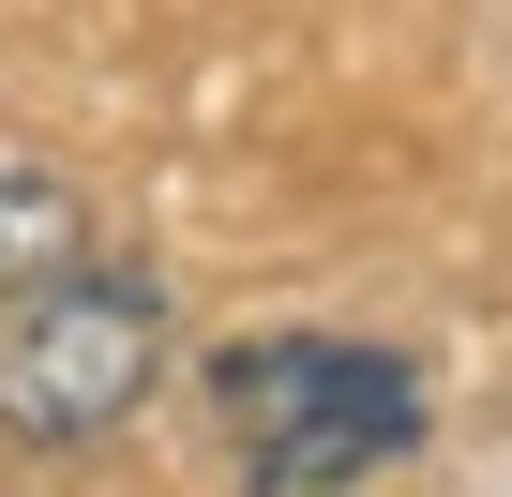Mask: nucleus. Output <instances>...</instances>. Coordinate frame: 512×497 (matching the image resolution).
Instances as JSON below:
<instances>
[{
  "instance_id": "obj_1",
  "label": "nucleus",
  "mask_w": 512,
  "mask_h": 497,
  "mask_svg": "<svg viewBox=\"0 0 512 497\" xmlns=\"http://www.w3.org/2000/svg\"><path fill=\"white\" fill-rule=\"evenodd\" d=\"M211 407H226L241 497H362L437 422L422 362L377 347V332H256V347L211 362Z\"/></svg>"
},
{
  "instance_id": "obj_2",
  "label": "nucleus",
  "mask_w": 512,
  "mask_h": 497,
  "mask_svg": "<svg viewBox=\"0 0 512 497\" xmlns=\"http://www.w3.org/2000/svg\"><path fill=\"white\" fill-rule=\"evenodd\" d=\"M166 377V287L151 272H46L31 302H0V437L16 452H91L151 407Z\"/></svg>"
},
{
  "instance_id": "obj_3",
  "label": "nucleus",
  "mask_w": 512,
  "mask_h": 497,
  "mask_svg": "<svg viewBox=\"0 0 512 497\" xmlns=\"http://www.w3.org/2000/svg\"><path fill=\"white\" fill-rule=\"evenodd\" d=\"M91 257V196L61 181V166H0V302H31L46 272H76Z\"/></svg>"
}]
</instances>
